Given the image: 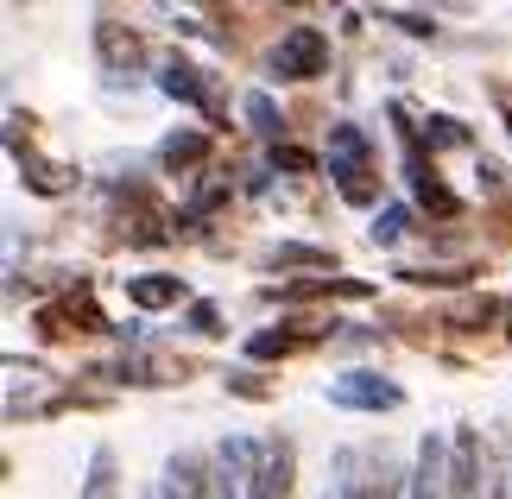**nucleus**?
I'll list each match as a JSON object with an SVG mask.
<instances>
[{"instance_id": "obj_1", "label": "nucleus", "mask_w": 512, "mask_h": 499, "mask_svg": "<svg viewBox=\"0 0 512 499\" xmlns=\"http://www.w3.org/2000/svg\"><path fill=\"white\" fill-rule=\"evenodd\" d=\"M329 177H336V190H342L348 209H373V196H380V171H373V139L354 121L329 127Z\"/></svg>"}, {"instance_id": "obj_2", "label": "nucleus", "mask_w": 512, "mask_h": 499, "mask_svg": "<svg viewBox=\"0 0 512 499\" xmlns=\"http://www.w3.org/2000/svg\"><path fill=\"white\" fill-rule=\"evenodd\" d=\"M329 70V38L317 26H291L279 45H272V76L279 83H310V76Z\"/></svg>"}, {"instance_id": "obj_3", "label": "nucleus", "mask_w": 512, "mask_h": 499, "mask_svg": "<svg viewBox=\"0 0 512 499\" xmlns=\"http://www.w3.org/2000/svg\"><path fill=\"white\" fill-rule=\"evenodd\" d=\"M329 405H342V411H399L405 392L392 386L386 373L354 367V373H336V379H329Z\"/></svg>"}, {"instance_id": "obj_4", "label": "nucleus", "mask_w": 512, "mask_h": 499, "mask_svg": "<svg viewBox=\"0 0 512 499\" xmlns=\"http://www.w3.org/2000/svg\"><path fill=\"white\" fill-rule=\"evenodd\" d=\"M291 481H298V449H291V436H266L260 462H253V481H247V499H291Z\"/></svg>"}, {"instance_id": "obj_5", "label": "nucleus", "mask_w": 512, "mask_h": 499, "mask_svg": "<svg viewBox=\"0 0 512 499\" xmlns=\"http://www.w3.org/2000/svg\"><path fill=\"white\" fill-rule=\"evenodd\" d=\"M487 487V449H481V430L462 424L449 436V499H481Z\"/></svg>"}, {"instance_id": "obj_6", "label": "nucleus", "mask_w": 512, "mask_h": 499, "mask_svg": "<svg viewBox=\"0 0 512 499\" xmlns=\"http://www.w3.org/2000/svg\"><path fill=\"white\" fill-rule=\"evenodd\" d=\"M336 499H399V481L386 474V455L342 449V481H336Z\"/></svg>"}, {"instance_id": "obj_7", "label": "nucleus", "mask_w": 512, "mask_h": 499, "mask_svg": "<svg viewBox=\"0 0 512 499\" xmlns=\"http://www.w3.org/2000/svg\"><path fill=\"white\" fill-rule=\"evenodd\" d=\"M159 89L171 95V102H190V108H203V114H222V102H215V83H209V70H196L190 57H171V64L159 70Z\"/></svg>"}, {"instance_id": "obj_8", "label": "nucleus", "mask_w": 512, "mask_h": 499, "mask_svg": "<svg viewBox=\"0 0 512 499\" xmlns=\"http://www.w3.org/2000/svg\"><path fill=\"white\" fill-rule=\"evenodd\" d=\"M411 499H449V443L437 430L418 443V462H411Z\"/></svg>"}, {"instance_id": "obj_9", "label": "nucleus", "mask_w": 512, "mask_h": 499, "mask_svg": "<svg viewBox=\"0 0 512 499\" xmlns=\"http://www.w3.org/2000/svg\"><path fill=\"white\" fill-rule=\"evenodd\" d=\"M209 493V462L190 449H177L165 462V481H159V499H203Z\"/></svg>"}, {"instance_id": "obj_10", "label": "nucleus", "mask_w": 512, "mask_h": 499, "mask_svg": "<svg viewBox=\"0 0 512 499\" xmlns=\"http://www.w3.org/2000/svg\"><path fill=\"white\" fill-rule=\"evenodd\" d=\"M38 323H45V335H95V329H108V316L89 297H64V304L38 310Z\"/></svg>"}, {"instance_id": "obj_11", "label": "nucleus", "mask_w": 512, "mask_h": 499, "mask_svg": "<svg viewBox=\"0 0 512 499\" xmlns=\"http://www.w3.org/2000/svg\"><path fill=\"white\" fill-rule=\"evenodd\" d=\"M279 304H304V297H373L367 278H304V285H266Z\"/></svg>"}, {"instance_id": "obj_12", "label": "nucleus", "mask_w": 512, "mask_h": 499, "mask_svg": "<svg viewBox=\"0 0 512 499\" xmlns=\"http://www.w3.org/2000/svg\"><path fill=\"white\" fill-rule=\"evenodd\" d=\"M127 304H140V310L184 304V278L177 272H140V278H127Z\"/></svg>"}, {"instance_id": "obj_13", "label": "nucleus", "mask_w": 512, "mask_h": 499, "mask_svg": "<svg viewBox=\"0 0 512 499\" xmlns=\"http://www.w3.org/2000/svg\"><path fill=\"white\" fill-rule=\"evenodd\" d=\"M95 45H102L108 70H127L133 76V64H140V38H133V32H121L114 19H102V26H95Z\"/></svg>"}, {"instance_id": "obj_14", "label": "nucleus", "mask_w": 512, "mask_h": 499, "mask_svg": "<svg viewBox=\"0 0 512 499\" xmlns=\"http://www.w3.org/2000/svg\"><path fill=\"white\" fill-rule=\"evenodd\" d=\"M83 499H121V468H114V449H89V481H83Z\"/></svg>"}, {"instance_id": "obj_15", "label": "nucleus", "mask_w": 512, "mask_h": 499, "mask_svg": "<svg viewBox=\"0 0 512 499\" xmlns=\"http://www.w3.org/2000/svg\"><path fill=\"white\" fill-rule=\"evenodd\" d=\"M209 158V133H171L165 146H159V165H171V171H184V165H203Z\"/></svg>"}, {"instance_id": "obj_16", "label": "nucleus", "mask_w": 512, "mask_h": 499, "mask_svg": "<svg viewBox=\"0 0 512 499\" xmlns=\"http://www.w3.org/2000/svg\"><path fill=\"white\" fill-rule=\"evenodd\" d=\"M310 335L304 329H260V335H247V354L253 361H285L291 348H304Z\"/></svg>"}, {"instance_id": "obj_17", "label": "nucleus", "mask_w": 512, "mask_h": 499, "mask_svg": "<svg viewBox=\"0 0 512 499\" xmlns=\"http://www.w3.org/2000/svg\"><path fill=\"white\" fill-rule=\"evenodd\" d=\"M241 114H247V127L260 133V139H279V133H285V114L272 108V95H266V89H253L247 102H241Z\"/></svg>"}, {"instance_id": "obj_18", "label": "nucleus", "mask_w": 512, "mask_h": 499, "mask_svg": "<svg viewBox=\"0 0 512 499\" xmlns=\"http://www.w3.org/2000/svg\"><path fill=\"white\" fill-rule=\"evenodd\" d=\"M405 228H411V209H399V203L373 215V241H380V247H392V241H405Z\"/></svg>"}, {"instance_id": "obj_19", "label": "nucleus", "mask_w": 512, "mask_h": 499, "mask_svg": "<svg viewBox=\"0 0 512 499\" xmlns=\"http://www.w3.org/2000/svg\"><path fill=\"white\" fill-rule=\"evenodd\" d=\"M399 278H405V285H462L468 266H405Z\"/></svg>"}, {"instance_id": "obj_20", "label": "nucleus", "mask_w": 512, "mask_h": 499, "mask_svg": "<svg viewBox=\"0 0 512 499\" xmlns=\"http://www.w3.org/2000/svg\"><path fill=\"white\" fill-rule=\"evenodd\" d=\"M266 266H329V253L323 247H272Z\"/></svg>"}, {"instance_id": "obj_21", "label": "nucleus", "mask_w": 512, "mask_h": 499, "mask_svg": "<svg viewBox=\"0 0 512 499\" xmlns=\"http://www.w3.org/2000/svg\"><path fill=\"white\" fill-rule=\"evenodd\" d=\"M279 165L285 171H317V158H310L304 146H279V139H272V171H279Z\"/></svg>"}, {"instance_id": "obj_22", "label": "nucleus", "mask_w": 512, "mask_h": 499, "mask_svg": "<svg viewBox=\"0 0 512 499\" xmlns=\"http://www.w3.org/2000/svg\"><path fill=\"white\" fill-rule=\"evenodd\" d=\"M228 323H222V310L215 304H190V335H222Z\"/></svg>"}, {"instance_id": "obj_23", "label": "nucleus", "mask_w": 512, "mask_h": 499, "mask_svg": "<svg viewBox=\"0 0 512 499\" xmlns=\"http://www.w3.org/2000/svg\"><path fill=\"white\" fill-rule=\"evenodd\" d=\"M228 392H241V398H266L272 386H266V379H253V373H228Z\"/></svg>"}, {"instance_id": "obj_24", "label": "nucleus", "mask_w": 512, "mask_h": 499, "mask_svg": "<svg viewBox=\"0 0 512 499\" xmlns=\"http://www.w3.org/2000/svg\"><path fill=\"white\" fill-rule=\"evenodd\" d=\"M500 114H506V133H512V89H500Z\"/></svg>"}, {"instance_id": "obj_25", "label": "nucleus", "mask_w": 512, "mask_h": 499, "mask_svg": "<svg viewBox=\"0 0 512 499\" xmlns=\"http://www.w3.org/2000/svg\"><path fill=\"white\" fill-rule=\"evenodd\" d=\"M506 335H512V310H506Z\"/></svg>"}, {"instance_id": "obj_26", "label": "nucleus", "mask_w": 512, "mask_h": 499, "mask_svg": "<svg viewBox=\"0 0 512 499\" xmlns=\"http://www.w3.org/2000/svg\"><path fill=\"white\" fill-rule=\"evenodd\" d=\"M146 499H159V493H146Z\"/></svg>"}]
</instances>
